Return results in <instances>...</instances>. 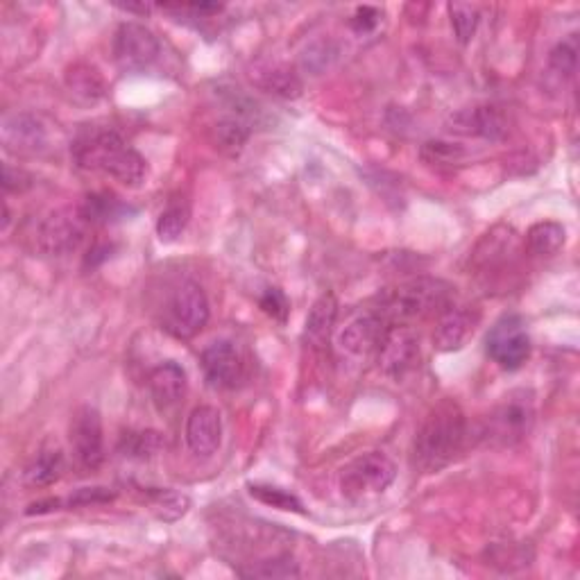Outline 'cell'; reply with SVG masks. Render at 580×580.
<instances>
[{
	"label": "cell",
	"instance_id": "cell-1",
	"mask_svg": "<svg viewBox=\"0 0 580 580\" xmlns=\"http://www.w3.org/2000/svg\"><path fill=\"white\" fill-rule=\"evenodd\" d=\"M73 161L84 170L116 179L127 189H139L148 177V161L116 130H84L71 145Z\"/></svg>",
	"mask_w": 580,
	"mask_h": 580
},
{
	"label": "cell",
	"instance_id": "cell-2",
	"mask_svg": "<svg viewBox=\"0 0 580 580\" xmlns=\"http://www.w3.org/2000/svg\"><path fill=\"white\" fill-rule=\"evenodd\" d=\"M469 440L465 413L454 402H442L424 417L413 442V465L420 472H440L463 454Z\"/></svg>",
	"mask_w": 580,
	"mask_h": 580
},
{
	"label": "cell",
	"instance_id": "cell-3",
	"mask_svg": "<svg viewBox=\"0 0 580 580\" xmlns=\"http://www.w3.org/2000/svg\"><path fill=\"white\" fill-rule=\"evenodd\" d=\"M454 286L438 277H417L404 281L383 293L374 300V313L381 315V320L388 327L404 324L411 327L413 322H420L433 315H442L454 306Z\"/></svg>",
	"mask_w": 580,
	"mask_h": 580
},
{
	"label": "cell",
	"instance_id": "cell-4",
	"mask_svg": "<svg viewBox=\"0 0 580 580\" xmlns=\"http://www.w3.org/2000/svg\"><path fill=\"white\" fill-rule=\"evenodd\" d=\"M535 417H537L535 392L526 388L513 390L492 408L483 435H488V440L497 442V445L503 447L517 445V442L528 438V433L533 431Z\"/></svg>",
	"mask_w": 580,
	"mask_h": 580
},
{
	"label": "cell",
	"instance_id": "cell-5",
	"mask_svg": "<svg viewBox=\"0 0 580 580\" xmlns=\"http://www.w3.org/2000/svg\"><path fill=\"white\" fill-rule=\"evenodd\" d=\"M397 479V467L381 451H368L340 469L338 488L345 499H368L386 492Z\"/></svg>",
	"mask_w": 580,
	"mask_h": 580
},
{
	"label": "cell",
	"instance_id": "cell-6",
	"mask_svg": "<svg viewBox=\"0 0 580 580\" xmlns=\"http://www.w3.org/2000/svg\"><path fill=\"white\" fill-rule=\"evenodd\" d=\"M209 315V300L202 286L195 281H182L168 297L164 329L177 340H191L207 327Z\"/></svg>",
	"mask_w": 580,
	"mask_h": 580
},
{
	"label": "cell",
	"instance_id": "cell-7",
	"mask_svg": "<svg viewBox=\"0 0 580 580\" xmlns=\"http://www.w3.org/2000/svg\"><path fill=\"white\" fill-rule=\"evenodd\" d=\"M91 223L78 207H64L50 213L37 229V247L48 257H64L78 250L87 238Z\"/></svg>",
	"mask_w": 580,
	"mask_h": 580
},
{
	"label": "cell",
	"instance_id": "cell-8",
	"mask_svg": "<svg viewBox=\"0 0 580 580\" xmlns=\"http://www.w3.org/2000/svg\"><path fill=\"white\" fill-rule=\"evenodd\" d=\"M485 352L501 370L515 372L522 368L531 356V336H528L526 322L519 315H503L490 329Z\"/></svg>",
	"mask_w": 580,
	"mask_h": 580
},
{
	"label": "cell",
	"instance_id": "cell-9",
	"mask_svg": "<svg viewBox=\"0 0 580 580\" xmlns=\"http://www.w3.org/2000/svg\"><path fill=\"white\" fill-rule=\"evenodd\" d=\"M161 55V44L155 32L143 23L125 21L114 34V59L127 73H139L150 68Z\"/></svg>",
	"mask_w": 580,
	"mask_h": 580
},
{
	"label": "cell",
	"instance_id": "cell-10",
	"mask_svg": "<svg viewBox=\"0 0 580 580\" xmlns=\"http://www.w3.org/2000/svg\"><path fill=\"white\" fill-rule=\"evenodd\" d=\"M379 368L390 379H404L420 363V338L411 327L395 324L383 334L377 349Z\"/></svg>",
	"mask_w": 580,
	"mask_h": 580
},
{
	"label": "cell",
	"instance_id": "cell-11",
	"mask_svg": "<svg viewBox=\"0 0 580 580\" xmlns=\"http://www.w3.org/2000/svg\"><path fill=\"white\" fill-rule=\"evenodd\" d=\"M73 454L84 469H98L105 463V431H102V417L98 408L80 406L68 429Z\"/></svg>",
	"mask_w": 580,
	"mask_h": 580
},
{
	"label": "cell",
	"instance_id": "cell-12",
	"mask_svg": "<svg viewBox=\"0 0 580 580\" xmlns=\"http://www.w3.org/2000/svg\"><path fill=\"white\" fill-rule=\"evenodd\" d=\"M0 139L7 152L16 157H34L48 148V127L34 114H10L0 127Z\"/></svg>",
	"mask_w": 580,
	"mask_h": 580
},
{
	"label": "cell",
	"instance_id": "cell-13",
	"mask_svg": "<svg viewBox=\"0 0 580 580\" xmlns=\"http://www.w3.org/2000/svg\"><path fill=\"white\" fill-rule=\"evenodd\" d=\"M200 365L209 386L218 390H232L243 381V358L229 340H216L202 349Z\"/></svg>",
	"mask_w": 580,
	"mask_h": 580
},
{
	"label": "cell",
	"instance_id": "cell-14",
	"mask_svg": "<svg viewBox=\"0 0 580 580\" xmlns=\"http://www.w3.org/2000/svg\"><path fill=\"white\" fill-rule=\"evenodd\" d=\"M481 324V311L474 306H451L440 315L438 327L433 331V347L438 352H458L469 338H474Z\"/></svg>",
	"mask_w": 580,
	"mask_h": 580
},
{
	"label": "cell",
	"instance_id": "cell-15",
	"mask_svg": "<svg viewBox=\"0 0 580 580\" xmlns=\"http://www.w3.org/2000/svg\"><path fill=\"white\" fill-rule=\"evenodd\" d=\"M386 329H388V324L383 322L381 315H377L372 309L365 311L363 315H356V318L349 320L345 327L338 331L336 340H338L340 352L354 358L377 352Z\"/></svg>",
	"mask_w": 580,
	"mask_h": 580
},
{
	"label": "cell",
	"instance_id": "cell-16",
	"mask_svg": "<svg viewBox=\"0 0 580 580\" xmlns=\"http://www.w3.org/2000/svg\"><path fill=\"white\" fill-rule=\"evenodd\" d=\"M186 445L195 456L209 458L223 445V417L216 406L193 408L186 420Z\"/></svg>",
	"mask_w": 580,
	"mask_h": 580
},
{
	"label": "cell",
	"instance_id": "cell-17",
	"mask_svg": "<svg viewBox=\"0 0 580 580\" xmlns=\"http://www.w3.org/2000/svg\"><path fill=\"white\" fill-rule=\"evenodd\" d=\"M148 388L152 402H155L159 411H168V408H175L186 397L189 377H186V370L182 365L175 361H166L159 363L157 368L150 372Z\"/></svg>",
	"mask_w": 580,
	"mask_h": 580
},
{
	"label": "cell",
	"instance_id": "cell-18",
	"mask_svg": "<svg viewBox=\"0 0 580 580\" xmlns=\"http://www.w3.org/2000/svg\"><path fill=\"white\" fill-rule=\"evenodd\" d=\"M451 130L467 136H479L485 141H501L508 132L506 118L497 107H474L463 109L451 116Z\"/></svg>",
	"mask_w": 580,
	"mask_h": 580
},
{
	"label": "cell",
	"instance_id": "cell-19",
	"mask_svg": "<svg viewBox=\"0 0 580 580\" xmlns=\"http://www.w3.org/2000/svg\"><path fill=\"white\" fill-rule=\"evenodd\" d=\"M338 309H340V304L334 293H322L318 300L313 302L309 315H306V324H304L306 345H311L313 349H322L329 343V338L336 329Z\"/></svg>",
	"mask_w": 580,
	"mask_h": 580
},
{
	"label": "cell",
	"instance_id": "cell-20",
	"mask_svg": "<svg viewBox=\"0 0 580 580\" xmlns=\"http://www.w3.org/2000/svg\"><path fill=\"white\" fill-rule=\"evenodd\" d=\"M252 78L263 91H268V93H272V96L284 98V100L300 98L302 91H304L300 75H297L293 68L281 66V64L259 68V71L252 75Z\"/></svg>",
	"mask_w": 580,
	"mask_h": 580
},
{
	"label": "cell",
	"instance_id": "cell-21",
	"mask_svg": "<svg viewBox=\"0 0 580 580\" xmlns=\"http://www.w3.org/2000/svg\"><path fill=\"white\" fill-rule=\"evenodd\" d=\"M66 87L71 89L75 98H80L84 102H98L100 98H105L107 93L105 78H102L96 66H91L87 62H78L68 68Z\"/></svg>",
	"mask_w": 580,
	"mask_h": 580
},
{
	"label": "cell",
	"instance_id": "cell-22",
	"mask_svg": "<svg viewBox=\"0 0 580 580\" xmlns=\"http://www.w3.org/2000/svg\"><path fill=\"white\" fill-rule=\"evenodd\" d=\"M567 241V229L556 220H542L526 232V247L535 257H553Z\"/></svg>",
	"mask_w": 580,
	"mask_h": 580
},
{
	"label": "cell",
	"instance_id": "cell-23",
	"mask_svg": "<svg viewBox=\"0 0 580 580\" xmlns=\"http://www.w3.org/2000/svg\"><path fill=\"white\" fill-rule=\"evenodd\" d=\"M80 209L91 225L116 223L118 218H123L130 213V207H127V204H123L116 198V195H109V193L87 195L84 202L80 204Z\"/></svg>",
	"mask_w": 580,
	"mask_h": 580
},
{
	"label": "cell",
	"instance_id": "cell-24",
	"mask_svg": "<svg viewBox=\"0 0 580 580\" xmlns=\"http://www.w3.org/2000/svg\"><path fill=\"white\" fill-rule=\"evenodd\" d=\"M191 223V204L184 198H175L168 202V207L159 213L157 236L161 243H175L179 236L186 232Z\"/></svg>",
	"mask_w": 580,
	"mask_h": 580
},
{
	"label": "cell",
	"instance_id": "cell-25",
	"mask_svg": "<svg viewBox=\"0 0 580 580\" xmlns=\"http://www.w3.org/2000/svg\"><path fill=\"white\" fill-rule=\"evenodd\" d=\"M252 134V123H247L241 116H225L213 125V139H216V145L227 155H238L245 148L247 139Z\"/></svg>",
	"mask_w": 580,
	"mask_h": 580
},
{
	"label": "cell",
	"instance_id": "cell-26",
	"mask_svg": "<svg viewBox=\"0 0 580 580\" xmlns=\"http://www.w3.org/2000/svg\"><path fill=\"white\" fill-rule=\"evenodd\" d=\"M300 562H295L293 556L281 553V556L252 562L250 567L238 569V576L243 578H261V580H288V578H300Z\"/></svg>",
	"mask_w": 580,
	"mask_h": 580
},
{
	"label": "cell",
	"instance_id": "cell-27",
	"mask_svg": "<svg viewBox=\"0 0 580 580\" xmlns=\"http://www.w3.org/2000/svg\"><path fill=\"white\" fill-rule=\"evenodd\" d=\"M148 501L152 506V513L159 519H164V522H177V519H182L191 508V499L186 497V494L168 488L150 490Z\"/></svg>",
	"mask_w": 580,
	"mask_h": 580
},
{
	"label": "cell",
	"instance_id": "cell-28",
	"mask_svg": "<svg viewBox=\"0 0 580 580\" xmlns=\"http://www.w3.org/2000/svg\"><path fill=\"white\" fill-rule=\"evenodd\" d=\"M64 472V456L59 449H48L41 451L37 460L28 469V483L37 485V488H46V485H53L59 481V476Z\"/></svg>",
	"mask_w": 580,
	"mask_h": 580
},
{
	"label": "cell",
	"instance_id": "cell-29",
	"mask_svg": "<svg viewBox=\"0 0 580 580\" xmlns=\"http://www.w3.org/2000/svg\"><path fill=\"white\" fill-rule=\"evenodd\" d=\"M578 53H580V41L578 32H571L569 37L558 41L549 53V68L560 78L571 80L578 71Z\"/></svg>",
	"mask_w": 580,
	"mask_h": 580
},
{
	"label": "cell",
	"instance_id": "cell-30",
	"mask_svg": "<svg viewBox=\"0 0 580 580\" xmlns=\"http://www.w3.org/2000/svg\"><path fill=\"white\" fill-rule=\"evenodd\" d=\"M447 12H449V21H451V28H454V34H456L458 44L460 46H467L469 41L474 39L476 28H479V21H481L479 5H472V3H449L447 5Z\"/></svg>",
	"mask_w": 580,
	"mask_h": 580
},
{
	"label": "cell",
	"instance_id": "cell-31",
	"mask_svg": "<svg viewBox=\"0 0 580 580\" xmlns=\"http://www.w3.org/2000/svg\"><path fill=\"white\" fill-rule=\"evenodd\" d=\"M420 157L431 166L454 168V166L465 164L467 150L460 143L438 139V141H426L420 150Z\"/></svg>",
	"mask_w": 580,
	"mask_h": 580
},
{
	"label": "cell",
	"instance_id": "cell-32",
	"mask_svg": "<svg viewBox=\"0 0 580 580\" xmlns=\"http://www.w3.org/2000/svg\"><path fill=\"white\" fill-rule=\"evenodd\" d=\"M247 492H250V497H254L261 503H266V506L277 508V510H286V513H297V515L306 513L304 503L297 499L293 492L275 488V485L250 483V485H247Z\"/></svg>",
	"mask_w": 580,
	"mask_h": 580
},
{
	"label": "cell",
	"instance_id": "cell-33",
	"mask_svg": "<svg viewBox=\"0 0 580 580\" xmlns=\"http://www.w3.org/2000/svg\"><path fill=\"white\" fill-rule=\"evenodd\" d=\"M164 449V438L157 431H130L121 440V454L127 458H152Z\"/></svg>",
	"mask_w": 580,
	"mask_h": 580
},
{
	"label": "cell",
	"instance_id": "cell-34",
	"mask_svg": "<svg viewBox=\"0 0 580 580\" xmlns=\"http://www.w3.org/2000/svg\"><path fill=\"white\" fill-rule=\"evenodd\" d=\"M334 57H336V48H331L329 41H318V44H313L304 50L302 66L313 75H318L324 71V68H329V64L334 62Z\"/></svg>",
	"mask_w": 580,
	"mask_h": 580
},
{
	"label": "cell",
	"instance_id": "cell-35",
	"mask_svg": "<svg viewBox=\"0 0 580 580\" xmlns=\"http://www.w3.org/2000/svg\"><path fill=\"white\" fill-rule=\"evenodd\" d=\"M259 306H261V311L270 315L272 320H277V322L288 320L290 302H288V297L284 295V290L266 288V293H263L261 300H259Z\"/></svg>",
	"mask_w": 580,
	"mask_h": 580
},
{
	"label": "cell",
	"instance_id": "cell-36",
	"mask_svg": "<svg viewBox=\"0 0 580 580\" xmlns=\"http://www.w3.org/2000/svg\"><path fill=\"white\" fill-rule=\"evenodd\" d=\"M116 494L109 488H80L75 494H71L68 503L71 506H100V503L114 501Z\"/></svg>",
	"mask_w": 580,
	"mask_h": 580
},
{
	"label": "cell",
	"instance_id": "cell-37",
	"mask_svg": "<svg viewBox=\"0 0 580 580\" xmlns=\"http://www.w3.org/2000/svg\"><path fill=\"white\" fill-rule=\"evenodd\" d=\"M379 21H381V10H377V7H370V5H363V7H356V12L352 16V21H349V25H352V30L356 34H368L372 30H377Z\"/></svg>",
	"mask_w": 580,
	"mask_h": 580
},
{
	"label": "cell",
	"instance_id": "cell-38",
	"mask_svg": "<svg viewBox=\"0 0 580 580\" xmlns=\"http://www.w3.org/2000/svg\"><path fill=\"white\" fill-rule=\"evenodd\" d=\"M3 186L7 193H23L32 186V177L21 168H12L10 164L3 166Z\"/></svg>",
	"mask_w": 580,
	"mask_h": 580
},
{
	"label": "cell",
	"instance_id": "cell-39",
	"mask_svg": "<svg viewBox=\"0 0 580 580\" xmlns=\"http://www.w3.org/2000/svg\"><path fill=\"white\" fill-rule=\"evenodd\" d=\"M62 506V501L59 499H44V501H37L32 503V506L25 510L28 515H44V513H53V510H59Z\"/></svg>",
	"mask_w": 580,
	"mask_h": 580
},
{
	"label": "cell",
	"instance_id": "cell-40",
	"mask_svg": "<svg viewBox=\"0 0 580 580\" xmlns=\"http://www.w3.org/2000/svg\"><path fill=\"white\" fill-rule=\"evenodd\" d=\"M121 7V10H125V12H139V14H148V12H152V5H132V3H127V5H118Z\"/></svg>",
	"mask_w": 580,
	"mask_h": 580
}]
</instances>
